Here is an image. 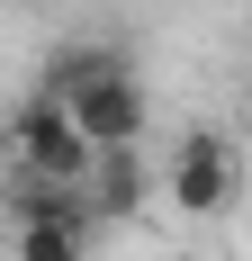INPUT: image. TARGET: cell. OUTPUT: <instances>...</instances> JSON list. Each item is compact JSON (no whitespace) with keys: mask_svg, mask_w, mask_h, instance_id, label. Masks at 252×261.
<instances>
[{"mask_svg":"<svg viewBox=\"0 0 252 261\" xmlns=\"http://www.w3.org/2000/svg\"><path fill=\"white\" fill-rule=\"evenodd\" d=\"M90 252V225L72 216H18V261H81Z\"/></svg>","mask_w":252,"mask_h":261,"instance_id":"obj_4","label":"cell"},{"mask_svg":"<svg viewBox=\"0 0 252 261\" xmlns=\"http://www.w3.org/2000/svg\"><path fill=\"white\" fill-rule=\"evenodd\" d=\"M162 189H171L180 216H216V207L234 198V135L189 126V135L171 144V162H162Z\"/></svg>","mask_w":252,"mask_h":261,"instance_id":"obj_3","label":"cell"},{"mask_svg":"<svg viewBox=\"0 0 252 261\" xmlns=\"http://www.w3.org/2000/svg\"><path fill=\"white\" fill-rule=\"evenodd\" d=\"M54 99L72 108V126H81V144H90V153H108V144H144V126H153L144 81L126 72L117 54H99V63H90L72 90H54Z\"/></svg>","mask_w":252,"mask_h":261,"instance_id":"obj_1","label":"cell"},{"mask_svg":"<svg viewBox=\"0 0 252 261\" xmlns=\"http://www.w3.org/2000/svg\"><path fill=\"white\" fill-rule=\"evenodd\" d=\"M9 162L18 171H45V180H81L90 171V144H81V126H72V108L54 99V90H27L18 108H9Z\"/></svg>","mask_w":252,"mask_h":261,"instance_id":"obj_2","label":"cell"}]
</instances>
